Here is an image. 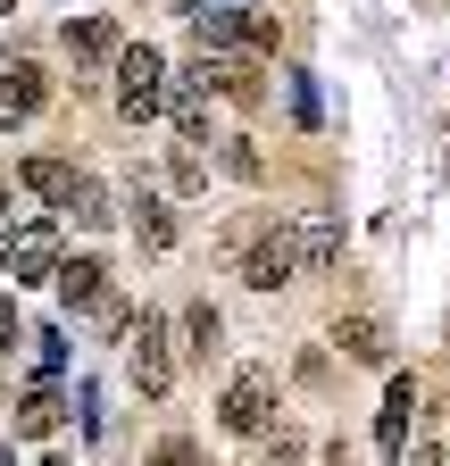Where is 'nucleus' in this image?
Segmentation results:
<instances>
[{"label":"nucleus","instance_id":"obj_5","mask_svg":"<svg viewBox=\"0 0 450 466\" xmlns=\"http://www.w3.org/2000/svg\"><path fill=\"white\" fill-rule=\"evenodd\" d=\"M217 417H225V433L259 441L267 417H275V375H267V367H234V383H225V400H217Z\"/></svg>","mask_w":450,"mask_h":466},{"label":"nucleus","instance_id":"obj_4","mask_svg":"<svg viewBox=\"0 0 450 466\" xmlns=\"http://www.w3.org/2000/svg\"><path fill=\"white\" fill-rule=\"evenodd\" d=\"M192 76L209 84V100H259V50H242V42H192Z\"/></svg>","mask_w":450,"mask_h":466},{"label":"nucleus","instance_id":"obj_15","mask_svg":"<svg viewBox=\"0 0 450 466\" xmlns=\"http://www.w3.org/2000/svg\"><path fill=\"white\" fill-rule=\"evenodd\" d=\"M59 417H67V400H59V383H34V391L17 400V433H26V441H42V433L59 425Z\"/></svg>","mask_w":450,"mask_h":466},{"label":"nucleus","instance_id":"obj_9","mask_svg":"<svg viewBox=\"0 0 450 466\" xmlns=\"http://www.w3.org/2000/svg\"><path fill=\"white\" fill-rule=\"evenodd\" d=\"M333 341H343V359H359V367H392V333H384V317H333Z\"/></svg>","mask_w":450,"mask_h":466},{"label":"nucleus","instance_id":"obj_2","mask_svg":"<svg viewBox=\"0 0 450 466\" xmlns=\"http://www.w3.org/2000/svg\"><path fill=\"white\" fill-rule=\"evenodd\" d=\"M108 67H118V116H126V126H150V116H159V92H167V58L118 42V58H108Z\"/></svg>","mask_w":450,"mask_h":466},{"label":"nucleus","instance_id":"obj_21","mask_svg":"<svg viewBox=\"0 0 450 466\" xmlns=\"http://www.w3.org/2000/svg\"><path fill=\"white\" fill-rule=\"evenodd\" d=\"M17 341H26V333H17V309H9V300H0V359H9V350H17Z\"/></svg>","mask_w":450,"mask_h":466},{"label":"nucleus","instance_id":"obj_8","mask_svg":"<svg viewBox=\"0 0 450 466\" xmlns=\"http://www.w3.org/2000/svg\"><path fill=\"white\" fill-rule=\"evenodd\" d=\"M409 417H417V383L392 375V383H384V417H375V450H384V458L409 450Z\"/></svg>","mask_w":450,"mask_h":466},{"label":"nucleus","instance_id":"obj_10","mask_svg":"<svg viewBox=\"0 0 450 466\" xmlns=\"http://www.w3.org/2000/svg\"><path fill=\"white\" fill-rule=\"evenodd\" d=\"M126 208H134V242H142L150 258H159V250H176V208H167L159 192H134Z\"/></svg>","mask_w":450,"mask_h":466},{"label":"nucleus","instance_id":"obj_17","mask_svg":"<svg viewBox=\"0 0 450 466\" xmlns=\"http://www.w3.org/2000/svg\"><path fill=\"white\" fill-rule=\"evenodd\" d=\"M59 208H67L76 225H108V217H118V200H108V184H92V175H76Z\"/></svg>","mask_w":450,"mask_h":466},{"label":"nucleus","instance_id":"obj_11","mask_svg":"<svg viewBox=\"0 0 450 466\" xmlns=\"http://www.w3.org/2000/svg\"><path fill=\"white\" fill-rule=\"evenodd\" d=\"M292 242H301V275H317V267L343 258V225L333 217H292Z\"/></svg>","mask_w":450,"mask_h":466},{"label":"nucleus","instance_id":"obj_23","mask_svg":"<svg viewBox=\"0 0 450 466\" xmlns=\"http://www.w3.org/2000/svg\"><path fill=\"white\" fill-rule=\"evenodd\" d=\"M0 9H9V0H0Z\"/></svg>","mask_w":450,"mask_h":466},{"label":"nucleus","instance_id":"obj_1","mask_svg":"<svg viewBox=\"0 0 450 466\" xmlns=\"http://www.w3.org/2000/svg\"><path fill=\"white\" fill-rule=\"evenodd\" d=\"M234 258H242V283H251V291H275V283L301 275V242H292V225H275V217H259V225L242 233Z\"/></svg>","mask_w":450,"mask_h":466},{"label":"nucleus","instance_id":"obj_19","mask_svg":"<svg viewBox=\"0 0 450 466\" xmlns=\"http://www.w3.org/2000/svg\"><path fill=\"white\" fill-rule=\"evenodd\" d=\"M209 184V158H200V142H184L176 150V192H200Z\"/></svg>","mask_w":450,"mask_h":466},{"label":"nucleus","instance_id":"obj_7","mask_svg":"<svg viewBox=\"0 0 450 466\" xmlns=\"http://www.w3.org/2000/svg\"><path fill=\"white\" fill-rule=\"evenodd\" d=\"M159 108L176 116V142H209V84L200 76H176V84L159 92Z\"/></svg>","mask_w":450,"mask_h":466},{"label":"nucleus","instance_id":"obj_16","mask_svg":"<svg viewBox=\"0 0 450 466\" xmlns=\"http://www.w3.org/2000/svg\"><path fill=\"white\" fill-rule=\"evenodd\" d=\"M17 184H26L34 200L59 208V200H67V184H76V167H67V158H26V167H17Z\"/></svg>","mask_w":450,"mask_h":466},{"label":"nucleus","instance_id":"obj_20","mask_svg":"<svg viewBox=\"0 0 450 466\" xmlns=\"http://www.w3.org/2000/svg\"><path fill=\"white\" fill-rule=\"evenodd\" d=\"M225 175H242V184H259V150L234 134V142H225Z\"/></svg>","mask_w":450,"mask_h":466},{"label":"nucleus","instance_id":"obj_12","mask_svg":"<svg viewBox=\"0 0 450 466\" xmlns=\"http://www.w3.org/2000/svg\"><path fill=\"white\" fill-rule=\"evenodd\" d=\"M50 283H59L67 309H92L100 291H108V267H100V258H59V267H50Z\"/></svg>","mask_w":450,"mask_h":466},{"label":"nucleus","instance_id":"obj_18","mask_svg":"<svg viewBox=\"0 0 450 466\" xmlns=\"http://www.w3.org/2000/svg\"><path fill=\"white\" fill-rule=\"evenodd\" d=\"M184 333H192V359H209V350H217V333H225V317H217L209 300H192V309H184Z\"/></svg>","mask_w":450,"mask_h":466},{"label":"nucleus","instance_id":"obj_22","mask_svg":"<svg viewBox=\"0 0 450 466\" xmlns=\"http://www.w3.org/2000/svg\"><path fill=\"white\" fill-rule=\"evenodd\" d=\"M0 225H9V175H0Z\"/></svg>","mask_w":450,"mask_h":466},{"label":"nucleus","instance_id":"obj_14","mask_svg":"<svg viewBox=\"0 0 450 466\" xmlns=\"http://www.w3.org/2000/svg\"><path fill=\"white\" fill-rule=\"evenodd\" d=\"M42 100H50V76L34 67V58H17V67L0 76V108H9V116H34Z\"/></svg>","mask_w":450,"mask_h":466},{"label":"nucleus","instance_id":"obj_3","mask_svg":"<svg viewBox=\"0 0 450 466\" xmlns=\"http://www.w3.org/2000/svg\"><path fill=\"white\" fill-rule=\"evenodd\" d=\"M0 267H9V283H50V267H59V225L50 217L0 225Z\"/></svg>","mask_w":450,"mask_h":466},{"label":"nucleus","instance_id":"obj_13","mask_svg":"<svg viewBox=\"0 0 450 466\" xmlns=\"http://www.w3.org/2000/svg\"><path fill=\"white\" fill-rule=\"evenodd\" d=\"M118 25H108V17H67V50L84 58V67H108V58H118Z\"/></svg>","mask_w":450,"mask_h":466},{"label":"nucleus","instance_id":"obj_6","mask_svg":"<svg viewBox=\"0 0 450 466\" xmlns=\"http://www.w3.org/2000/svg\"><path fill=\"white\" fill-rule=\"evenodd\" d=\"M126 333H134V383H142V400H167V383H176L167 317H150V309H142V325H126Z\"/></svg>","mask_w":450,"mask_h":466}]
</instances>
